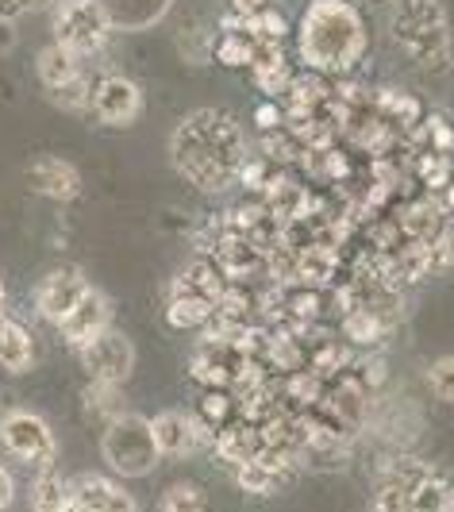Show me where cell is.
Returning a JSON list of instances; mask_svg holds the SVG:
<instances>
[{
	"label": "cell",
	"mask_w": 454,
	"mask_h": 512,
	"mask_svg": "<svg viewBox=\"0 0 454 512\" xmlns=\"http://www.w3.org/2000/svg\"><path fill=\"white\" fill-rule=\"evenodd\" d=\"M101 459L116 478H147L158 466V447L151 436V420L124 412L108 420L101 432Z\"/></svg>",
	"instance_id": "4"
},
{
	"label": "cell",
	"mask_w": 454,
	"mask_h": 512,
	"mask_svg": "<svg viewBox=\"0 0 454 512\" xmlns=\"http://www.w3.org/2000/svg\"><path fill=\"white\" fill-rule=\"evenodd\" d=\"M347 366H351V351H347V347H339V343H328V339H324V343L312 351V366H308V370H312L316 378H328V374H343Z\"/></svg>",
	"instance_id": "31"
},
{
	"label": "cell",
	"mask_w": 454,
	"mask_h": 512,
	"mask_svg": "<svg viewBox=\"0 0 454 512\" xmlns=\"http://www.w3.org/2000/svg\"><path fill=\"white\" fill-rule=\"evenodd\" d=\"M274 0H231V12L235 16H243V20H251V16H258V12H266Z\"/></svg>",
	"instance_id": "38"
},
{
	"label": "cell",
	"mask_w": 454,
	"mask_h": 512,
	"mask_svg": "<svg viewBox=\"0 0 454 512\" xmlns=\"http://www.w3.org/2000/svg\"><path fill=\"white\" fill-rule=\"evenodd\" d=\"M93 116L104 128H131L143 112V89L127 74L104 70L101 77H93V97H89Z\"/></svg>",
	"instance_id": "7"
},
{
	"label": "cell",
	"mask_w": 454,
	"mask_h": 512,
	"mask_svg": "<svg viewBox=\"0 0 454 512\" xmlns=\"http://www.w3.org/2000/svg\"><path fill=\"white\" fill-rule=\"evenodd\" d=\"M16 43H20V27L12 24V20H0V54H12Z\"/></svg>",
	"instance_id": "39"
},
{
	"label": "cell",
	"mask_w": 454,
	"mask_h": 512,
	"mask_svg": "<svg viewBox=\"0 0 454 512\" xmlns=\"http://www.w3.org/2000/svg\"><path fill=\"white\" fill-rule=\"evenodd\" d=\"M89 293V278L77 270V266H58L51 274H43L35 285V312L47 320V324H62L70 312L77 308V301Z\"/></svg>",
	"instance_id": "10"
},
{
	"label": "cell",
	"mask_w": 454,
	"mask_h": 512,
	"mask_svg": "<svg viewBox=\"0 0 454 512\" xmlns=\"http://www.w3.org/2000/svg\"><path fill=\"white\" fill-rule=\"evenodd\" d=\"M4 308H8V289H4V282H0V316H4Z\"/></svg>",
	"instance_id": "40"
},
{
	"label": "cell",
	"mask_w": 454,
	"mask_h": 512,
	"mask_svg": "<svg viewBox=\"0 0 454 512\" xmlns=\"http://www.w3.org/2000/svg\"><path fill=\"white\" fill-rule=\"evenodd\" d=\"M74 509V493H70V482L47 466L35 474V486H31V512H70Z\"/></svg>",
	"instance_id": "21"
},
{
	"label": "cell",
	"mask_w": 454,
	"mask_h": 512,
	"mask_svg": "<svg viewBox=\"0 0 454 512\" xmlns=\"http://www.w3.org/2000/svg\"><path fill=\"white\" fill-rule=\"evenodd\" d=\"M35 74H39L43 93L51 97V93L66 89L70 81H77V77L89 74V70H85V62H81L77 54H70L66 47H58V43H47V47L39 51V58H35Z\"/></svg>",
	"instance_id": "18"
},
{
	"label": "cell",
	"mask_w": 454,
	"mask_h": 512,
	"mask_svg": "<svg viewBox=\"0 0 454 512\" xmlns=\"http://www.w3.org/2000/svg\"><path fill=\"white\" fill-rule=\"evenodd\" d=\"M254 120H258V128L262 131H281L285 128V108H278L274 101H262L258 104V112H254Z\"/></svg>",
	"instance_id": "35"
},
{
	"label": "cell",
	"mask_w": 454,
	"mask_h": 512,
	"mask_svg": "<svg viewBox=\"0 0 454 512\" xmlns=\"http://www.w3.org/2000/svg\"><path fill=\"white\" fill-rule=\"evenodd\" d=\"M54 43L66 47L70 54H77L81 62L85 58H97L112 39V27L108 16L101 12L97 0H54Z\"/></svg>",
	"instance_id": "5"
},
{
	"label": "cell",
	"mask_w": 454,
	"mask_h": 512,
	"mask_svg": "<svg viewBox=\"0 0 454 512\" xmlns=\"http://www.w3.org/2000/svg\"><path fill=\"white\" fill-rule=\"evenodd\" d=\"M43 4H51V0H0V20H12L16 24L24 12H35Z\"/></svg>",
	"instance_id": "36"
},
{
	"label": "cell",
	"mask_w": 454,
	"mask_h": 512,
	"mask_svg": "<svg viewBox=\"0 0 454 512\" xmlns=\"http://www.w3.org/2000/svg\"><path fill=\"white\" fill-rule=\"evenodd\" d=\"M35 362H39L35 335L27 332L20 320L0 316V370L12 374V378H24L35 370Z\"/></svg>",
	"instance_id": "16"
},
{
	"label": "cell",
	"mask_w": 454,
	"mask_h": 512,
	"mask_svg": "<svg viewBox=\"0 0 454 512\" xmlns=\"http://www.w3.org/2000/svg\"><path fill=\"white\" fill-rule=\"evenodd\" d=\"M389 39L420 70H447L451 66L454 35L443 0H393Z\"/></svg>",
	"instance_id": "3"
},
{
	"label": "cell",
	"mask_w": 454,
	"mask_h": 512,
	"mask_svg": "<svg viewBox=\"0 0 454 512\" xmlns=\"http://www.w3.org/2000/svg\"><path fill=\"white\" fill-rule=\"evenodd\" d=\"M451 493V482L431 470L428 478L404 489V505H408V512H451Z\"/></svg>",
	"instance_id": "22"
},
{
	"label": "cell",
	"mask_w": 454,
	"mask_h": 512,
	"mask_svg": "<svg viewBox=\"0 0 454 512\" xmlns=\"http://www.w3.org/2000/svg\"><path fill=\"white\" fill-rule=\"evenodd\" d=\"M0 447L31 470H47L58 459L54 428L31 409H8L0 416Z\"/></svg>",
	"instance_id": "6"
},
{
	"label": "cell",
	"mask_w": 454,
	"mask_h": 512,
	"mask_svg": "<svg viewBox=\"0 0 454 512\" xmlns=\"http://www.w3.org/2000/svg\"><path fill=\"white\" fill-rule=\"evenodd\" d=\"M97 4L112 31H147L174 12L177 0H97Z\"/></svg>",
	"instance_id": "14"
},
{
	"label": "cell",
	"mask_w": 454,
	"mask_h": 512,
	"mask_svg": "<svg viewBox=\"0 0 454 512\" xmlns=\"http://www.w3.org/2000/svg\"><path fill=\"white\" fill-rule=\"evenodd\" d=\"M212 301H197V297H170L166 305V324L170 328H204L212 320Z\"/></svg>",
	"instance_id": "26"
},
{
	"label": "cell",
	"mask_w": 454,
	"mask_h": 512,
	"mask_svg": "<svg viewBox=\"0 0 454 512\" xmlns=\"http://www.w3.org/2000/svg\"><path fill=\"white\" fill-rule=\"evenodd\" d=\"M212 35H216L212 27L189 24L185 31H177V47L189 62H204V58H212Z\"/></svg>",
	"instance_id": "33"
},
{
	"label": "cell",
	"mask_w": 454,
	"mask_h": 512,
	"mask_svg": "<svg viewBox=\"0 0 454 512\" xmlns=\"http://www.w3.org/2000/svg\"><path fill=\"white\" fill-rule=\"evenodd\" d=\"M151 436L158 447V459H189L212 439V428H204L197 412L162 409L151 416Z\"/></svg>",
	"instance_id": "8"
},
{
	"label": "cell",
	"mask_w": 454,
	"mask_h": 512,
	"mask_svg": "<svg viewBox=\"0 0 454 512\" xmlns=\"http://www.w3.org/2000/svg\"><path fill=\"white\" fill-rule=\"evenodd\" d=\"M251 77L254 85L274 101V97H281V93H289V85H293V62H289V54H285V47L281 43H258L251 54Z\"/></svg>",
	"instance_id": "15"
},
{
	"label": "cell",
	"mask_w": 454,
	"mask_h": 512,
	"mask_svg": "<svg viewBox=\"0 0 454 512\" xmlns=\"http://www.w3.org/2000/svg\"><path fill=\"white\" fill-rule=\"evenodd\" d=\"M451 512H454V493H451Z\"/></svg>",
	"instance_id": "41"
},
{
	"label": "cell",
	"mask_w": 454,
	"mask_h": 512,
	"mask_svg": "<svg viewBox=\"0 0 454 512\" xmlns=\"http://www.w3.org/2000/svg\"><path fill=\"white\" fill-rule=\"evenodd\" d=\"M27 185L47 197L54 205H70L81 197V170H77L70 158H58V154H39L31 158L27 166Z\"/></svg>",
	"instance_id": "12"
},
{
	"label": "cell",
	"mask_w": 454,
	"mask_h": 512,
	"mask_svg": "<svg viewBox=\"0 0 454 512\" xmlns=\"http://www.w3.org/2000/svg\"><path fill=\"white\" fill-rule=\"evenodd\" d=\"M285 397L297 405H316L324 397V378H316L312 370H293L285 374Z\"/></svg>",
	"instance_id": "30"
},
{
	"label": "cell",
	"mask_w": 454,
	"mask_h": 512,
	"mask_svg": "<svg viewBox=\"0 0 454 512\" xmlns=\"http://www.w3.org/2000/svg\"><path fill=\"white\" fill-rule=\"evenodd\" d=\"M424 382H428V389H431V397H435V401L454 405V355H439L435 362H428Z\"/></svg>",
	"instance_id": "29"
},
{
	"label": "cell",
	"mask_w": 454,
	"mask_h": 512,
	"mask_svg": "<svg viewBox=\"0 0 454 512\" xmlns=\"http://www.w3.org/2000/svg\"><path fill=\"white\" fill-rule=\"evenodd\" d=\"M401 228L412 243H435L439 235H447V208L439 205L435 197H420V201H408L401 212Z\"/></svg>",
	"instance_id": "19"
},
{
	"label": "cell",
	"mask_w": 454,
	"mask_h": 512,
	"mask_svg": "<svg viewBox=\"0 0 454 512\" xmlns=\"http://www.w3.org/2000/svg\"><path fill=\"white\" fill-rule=\"evenodd\" d=\"M77 355H81V366H85L89 382L124 385L135 374V343L124 332H116V328L101 332L85 351H77Z\"/></svg>",
	"instance_id": "9"
},
{
	"label": "cell",
	"mask_w": 454,
	"mask_h": 512,
	"mask_svg": "<svg viewBox=\"0 0 454 512\" xmlns=\"http://www.w3.org/2000/svg\"><path fill=\"white\" fill-rule=\"evenodd\" d=\"M420 178H424V185L428 189H443L447 181H451V154H439V151H424V158H420Z\"/></svg>",
	"instance_id": "34"
},
{
	"label": "cell",
	"mask_w": 454,
	"mask_h": 512,
	"mask_svg": "<svg viewBox=\"0 0 454 512\" xmlns=\"http://www.w3.org/2000/svg\"><path fill=\"white\" fill-rule=\"evenodd\" d=\"M370 51V31L351 0H308L297 27V58L312 74H351Z\"/></svg>",
	"instance_id": "2"
},
{
	"label": "cell",
	"mask_w": 454,
	"mask_h": 512,
	"mask_svg": "<svg viewBox=\"0 0 454 512\" xmlns=\"http://www.w3.org/2000/svg\"><path fill=\"white\" fill-rule=\"evenodd\" d=\"M197 416H201L204 428H224L227 420L235 416V397H231V389H208L201 397V405H197Z\"/></svg>",
	"instance_id": "28"
},
{
	"label": "cell",
	"mask_w": 454,
	"mask_h": 512,
	"mask_svg": "<svg viewBox=\"0 0 454 512\" xmlns=\"http://www.w3.org/2000/svg\"><path fill=\"white\" fill-rule=\"evenodd\" d=\"M108 328H112V301H108L104 289H93V285H89V293L77 301L74 312L58 324V335L66 339V347L85 351V347L101 332H108Z\"/></svg>",
	"instance_id": "11"
},
{
	"label": "cell",
	"mask_w": 454,
	"mask_h": 512,
	"mask_svg": "<svg viewBox=\"0 0 454 512\" xmlns=\"http://www.w3.org/2000/svg\"><path fill=\"white\" fill-rule=\"evenodd\" d=\"M158 512H208V497L197 482H174L162 489Z\"/></svg>",
	"instance_id": "25"
},
{
	"label": "cell",
	"mask_w": 454,
	"mask_h": 512,
	"mask_svg": "<svg viewBox=\"0 0 454 512\" xmlns=\"http://www.w3.org/2000/svg\"><path fill=\"white\" fill-rule=\"evenodd\" d=\"M389 332V320L381 316L374 305H354L347 316H343V335L351 343H362V347H374L381 335Z\"/></svg>",
	"instance_id": "23"
},
{
	"label": "cell",
	"mask_w": 454,
	"mask_h": 512,
	"mask_svg": "<svg viewBox=\"0 0 454 512\" xmlns=\"http://www.w3.org/2000/svg\"><path fill=\"white\" fill-rule=\"evenodd\" d=\"M16 501V478H12V470L0 462V512L8 509Z\"/></svg>",
	"instance_id": "37"
},
{
	"label": "cell",
	"mask_w": 454,
	"mask_h": 512,
	"mask_svg": "<svg viewBox=\"0 0 454 512\" xmlns=\"http://www.w3.org/2000/svg\"><path fill=\"white\" fill-rule=\"evenodd\" d=\"M227 289V278L220 274V266L216 262H193V266H185L181 274L174 278L170 285V297H197V301H220Z\"/></svg>",
	"instance_id": "20"
},
{
	"label": "cell",
	"mask_w": 454,
	"mask_h": 512,
	"mask_svg": "<svg viewBox=\"0 0 454 512\" xmlns=\"http://www.w3.org/2000/svg\"><path fill=\"white\" fill-rule=\"evenodd\" d=\"M85 409L93 412L97 420H116V416H124V393H120V385H104V382H89L85 389Z\"/></svg>",
	"instance_id": "27"
},
{
	"label": "cell",
	"mask_w": 454,
	"mask_h": 512,
	"mask_svg": "<svg viewBox=\"0 0 454 512\" xmlns=\"http://www.w3.org/2000/svg\"><path fill=\"white\" fill-rule=\"evenodd\" d=\"M293 274L308 285L331 282V274H335V255H331V247L312 243V247L297 251V258H293Z\"/></svg>",
	"instance_id": "24"
},
{
	"label": "cell",
	"mask_w": 454,
	"mask_h": 512,
	"mask_svg": "<svg viewBox=\"0 0 454 512\" xmlns=\"http://www.w3.org/2000/svg\"><path fill=\"white\" fill-rule=\"evenodd\" d=\"M247 162V135L227 108H197L170 135V166L197 193H227Z\"/></svg>",
	"instance_id": "1"
},
{
	"label": "cell",
	"mask_w": 454,
	"mask_h": 512,
	"mask_svg": "<svg viewBox=\"0 0 454 512\" xmlns=\"http://www.w3.org/2000/svg\"><path fill=\"white\" fill-rule=\"evenodd\" d=\"M254 43L251 31H247V20L243 16H235V12H224V20H220V31L212 35V58L227 66V70H247L251 66V54H254Z\"/></svg>",
	"instance_id": "17"
},
{
	"label": "cell",
	"mask_w": 454,
	"mask_h": 512,
	"mask_svg": "<svg viewBox=\"0 0 454 512\" xmlns=\"http://www.w3.org/2000/svg\"><path fill=\"white\" fill-rule=\"evenodd\" d=\"M70 493H74L70 512H139L135 497L104 474H81L77 482H70Z\"/></svg>",
	"instance_id": "13"
},
{
	"label": "cell",
	"mask_w": 454,
	"mask_h": 512,
	"mask_svg": "<svg viewBox=\"0 0 454 512\" xmlns=\"http://www.w3.org/2000/svg\"><path fill=\"white\" fill-rule=\"evenodd\" d=\"M247 31H251L254 43H281L289 35V24H285V16H281L278 8H266V12H258V16L247 20Z\"/></svg>",
	"instance_id": "32"
}]
</instances>
